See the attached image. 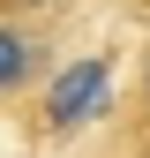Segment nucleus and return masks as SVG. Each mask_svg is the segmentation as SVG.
<instances>
[{
	"label": "nucleus",
	"instance_id": "nucleus-1",
	"mask_svg": "<svg viewBox=\"0 0 150 158\" xmlns=\"http://www.w3.org/2000/svg\"><path fill=\"white\" fill-rule=\"evenodd\" d=\"M60 8L53 0H0V113L23 121L30 98L60 68Z\"/></svg>",
	"mask_w": 150,
	"mask_h": 158
},
{
	"label": "nucleus",
	"instance_id": "nucleus-2",
	"mask_svg": "<svg viewBox=\"0 0 150 158\" xmlns=\"http://www.w3.org/2000/svg\"><path fill=\"white\" fill-rule=\"evenodd\" d=\"M98 106H112V53H90V60L53 68V83L30 98L23 128H45V135H83Z\"/></svg>",
	"mask_w": 150,
	"mask_h": 158
},
{
	"label": "nucleus",
	"instance_id": "nucleus-3",
	"mask_svg": "<svg viewBox=\"0 0 150 158\" xmlns=\"http://www.w3.org/2000/svg\"><path fill=\"white\" fill-rule=\"evenodd\" d=\"M90 158H150V121H135V113L112 106V121H105V135H98Z\"/></svg>",
	"mask_w": 150,
	"mask_h": 158
},
{
	"label": "nucleus",
	"instance_id": "nucleus-4",
	"mask_svg": "<svg viewBox=\"0 0 150 158\" xmlns=\"http://www.w3.org/2000/svg\"><path fill=\"white\" fill-rule=\"evenodd\" d=\"M120 113L150 121V45H143V60H135V83H120Z\"/></svg>",
	"mask_w": 150,
	"mask_h": 158
}]
</instances>
